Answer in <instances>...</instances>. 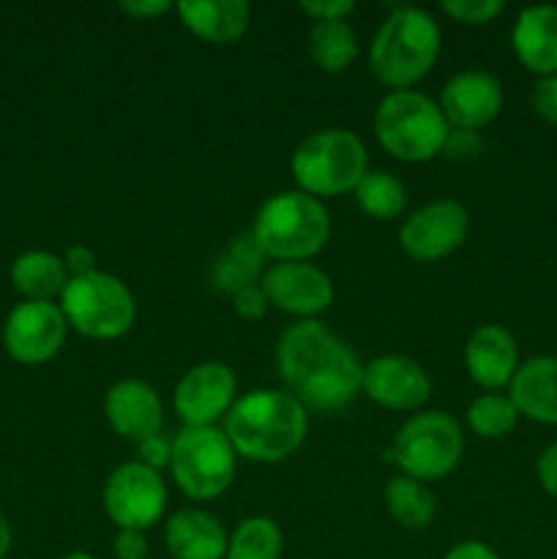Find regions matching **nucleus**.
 <instances>
[{"instance_id": "1", "label": "nucleus", "mask_w": 557, "mask_h": 559, "mask_svg": "<svg viewBox=\"0 0 557 559\" xmlns=\"http://www.w3.org/2000/svg\"><path fill=\"white\" fill-rule=\"evenodd\" d=\"M276 366L287 393L317 413H336L364 391L360 358L320 320L284 328L276 342Z\"/></svg>"}, {"instance_id": "2", "label": "nucleus", "mask_w": 557, "mask_h": 559, "mask_svg": "<svg viewBox=\"0 0 557 559\" xmlns=\"http://www.w3.org/2000/svg\"><path fill=\"white\" fill-rule=\"evenodd\" d=\"M309 413L304 404L278 388H254L235 399L224 418V435L240 459L276 464L293 456L306 440Z\"/></svg>"}, {"instance_id": "3", "label": "nucleus", "mask_w": 557, "mask_h": 559, "mask_svg": "<svg viewBox=\"0 0 557 559\" xmlns=\"http://www.w3.org/2000/svg\"><path fill=\"white\" fill-rule=\"evenodd\" d=\"M440 47V25L429 11L396 5L371 38V74L391 91H413L437 63Z\"/></svg>"}, {"instance_id": "4", "label": "nucleus", "mask_w": 557, "mask_h": 559, "mask_svg": "<svg viewBox=\"0 0 557 559\" xmlns=\"http://www.w3.org/2000/svg\"><path fill=\"white\" fill-rule=\"evenodd\" d=\"M251 233L268 260L309 262L331 238V213L306 191H278L260 205Z\"/></svg>"}, {"instance_id": "5", "label": "nucleus", "mask_w": 557, "mask_h": 559, "mask_svg": "<svg viewBox=\"0 0 557 559\" xmlns=\"http://www.w3.org/2000/svg\"><path fill=\"white\" fill-rule=\"evenodd\" d=\"M289 173L298 191L317 200L347 194L369 173V151L349 129L311 131L293 151Z\"/></svg>"}, {"instance_id": "6", "label": "nucleus", "mask_w": 557, "mask_h": 559, "mask_svg": "<svg viewBox=\"0 0 557 559\" xmlns=\"http://www.w3.org/2000/svg\"><path fill=\"white\" fill-rule=\"evenodd\" d=\"M451 126L440 104L420 91H391L375 109V136L382 151L407 164L442 153Z\"/></svg>"}, {"instance_id": "7", "label": "nucleus", "mask_w": 557, "mask_h": 559, "mask_svg": "<svg viewBox=\"0 0 557 559\" xmlns=\"http://www.w3.org/2000/svg\"><path fill=\"white\" fill-rule=\"evenodd\" d=\"M58 306L69 322V331L96 342L126 336L137 320V300L129 284L107 271L71 276Z\"/></svg>"}, {"instance_id": "8", "label": "nucleus", "mask_w": 557, "mask_h": 559, "mask_svg": "<svg viewBox=\"0 0 557 559\" xmlns=\"http://www.w3.org/2000/svg\"><path fill=\"white\" fill-rule=\"evenodd\" d=\"M169 473L191 500H216L238 475V453L218 426H183L173 437Z\"/></svg>"}, {"instance_id": "9", "label": "nucleus", "mask_w": 557, "mask_h": 559, "mask_svg": "<svg viewBox=\"0 0 557 559\" xmlns=\"http://www.w3.org/2000/svg\"><path fill=\"white\" fill-rule=\"evenodd\" d=\"M462 451L464 435L453 415L442 409H420L399 426L391 445V462L402 475L426 484L453 473Z\"/></svg>"}, {"instance_id": "10", "label": "nucleus", "mask_w": 557, "mask_h": 559, "mask_svg": "<svg viewBox=\"0 0 557 559\" xmlns=\"http://www.w3.org/2000/svg\"><path fill=\"white\" fill-rule=\"evenodd\" d=\"M104 511L118 530H151L167 513V484L142 462H126L104 480Z\"/></svg>"}, {"instance_id": "11", "label": "nucleus", "mask_w": 557, "mask_h": 559, "mask_svg": "<svg viewBox=\"0 0 557 559\" xmlns=\"http://www.w3.org/2000/svg\"><path fill=\"white\" fill-rule=\"evenodd\" d=\"M69 336V322L52 300H20L3 320V349L22 366L58 358Z\"/></svg>"}, {"instance_id": "12", "label": "nucleus", "mask_w": 557, "mask_h": 559, "mask_svg": "<svg viewBox=\"0 0 557 559\" xmlns=\"http://www.w3.org/2000/svg\"><path fill=\"white\" fill-rule=\"evenodd\" d=\"M470 213L457 200H435L410 213L399 227V246L415 262H437L467 240Z\"/></svg>"}, {"instance_id": "13", "label": "nucleus", "mask_w": 557, "mask_h": 559, "mask_svg": "<svg viewBox=\"0 0 557 559\" xmlns=\"http://www.w3.org/2000/svg\"><path fill=\"white\" fill-rule=\"evenodd\" d=\"M238 399L235 371L222 360H202L183 371L173 393V407L183 426H216Z\"/></svg>"}, {"instance_id": "14", "label": "nucleus", "mask_w": 557, "mask_h": 559, "mask_svg": "<svg viewBox=\"0 0 557 559\" xmlns=\"http://www.w3.org/2000/svg\"><path fill=\"white\" fill-rule=\"evenodd\" d=\"M260 284L271 306L298 320H317L333 304L331 276L311 262H273Z\"/></svg>"}, {"instance_id": "15", "label": "nucleus", "mask_w": 557, "mask_h": 559, "mask_svg": "<svg viewBox=\"0 0 557 559\" xmlns=\"http://www.w3.org/2000/svg\"><path fill=\"white\" fill-rule=\"evenodd\" d=\"M380 407L393 413L420 409L431 396V377L407 355H380L364 366V391Z\"/></svg>"}, {"instance_id": "16", "label": "nucleus", "mask_w": 557, "mask_h": 559, "mask_svg": "<svg viewBox=\"0 0 557 559\" xmlns=\"http://www.w3.org/2000/svg\"><path fill=\"white\" fill-rule=\"evenodd\" d=\"M502 85L489 71L467 69L442 85L440 109L451 129L478 131L489 126L502 109Z\"/></svg>"}, {"instance_id": "17", "label": "nucleus", "mask_w": 557, "mask_h": 559, "mask_svg": "<svg viewBox=\"0 0 557 559\" xmlns=\"http://www.w3.org/2000/svg\"><path fill=\"white\" fill-rule=\"evenodd\" d=\"M104 418L109 429L131 442H142L158 435L164 426V404L156 388L145 380L126 377L118 380L104 396Z\"/></svg>"}, {"instance_id": "18", "label": "nucleus", "mask_w": 557, "mask_h": 559, "mask_svg": "<svg viewBox=\"0 0 557 559\" xmlns=\"http://www.w3.org/2000/svg\"><path fill=\"white\" fill-rule=\"evenodd\" d=\"M519 344L508 328L486 322L467 336L464 344V366L475 385L484 391L497 393L500 388L511 385L519 369Z\"/></svg>"}, {"instance_id": "19", "label": "nucleus", "mask_w": 557, "mask_h": 559, "mask_svg": "<svg viewBox=\"0 0 557 559\" xmlns=\"http://www.w3.org/2000/svg\"><path fill=\"white\" fill-rule=\"evenodd\" d=\"M511 47L519 63L535 76L557 74V5L538 3L519 11Z\"/></svg>"}, {"instance_id": "20", "label": "nucleus", "mask_w": 557, "mask_h": 559, "mask_svg": "<svg viewBox=\"0 0 557 559\" xmlns=\"http://www.w3.org/2000/svg\"><path fill=\"white\" fill-rule=\"evenodd\" d=\"M227 538L222 522L200 508H180L164 522V546L173 559H224Z\"/></svg>"}, {"instance_id": "21", "label": "nucleus", "mask_w": 557, "mask_h": 559, "mask_svg": "<svg viewBox=\"0 0 557 559\" xmlns=\"http://www.w3.org/2000/svg\"><path fill=\"white\" fill-rule=\"evenodd\" d=\"M513 407L528 420L544 426H557V358L535 355L519 364L511 385H508Z\"/></svg>"}, {"instance_id": "22", "label": "nucleus", "mask_w": 557, "mask_h": 559, "mask_svg": "<svg viewBox=\"0 0 557 559\" xmlns=\"http://www.w3.org/2000/svg\"><path fill=\"white\" fill-rule=\"evenodd\" d=\"M175 11L186 31L208 44L238 41L251 22L246 0H180Z\"/></svg>"}, {"instance_id": "23", "label": "nucleus", "mask_w": 557, "mask_h": 559, "mask_svg": "<svg viewBox=\"0 0 557 559\" xmlns=\"http://www.w3.org/2000/svg\"><path fill=\"white\" fill-rule=\"evenodd\" d=\"M265 251L257 243L254 233L251 229H244V233L233 235L227 240L218 257L213 260L211 267V284L224 295H238L240 289L254 287V284L262 282L265 276Z\"/></svg>"}, {"instance_id": "24", "label": "nucleus", "mask_w": 557, "mask_h": 559, "mask_svg": "<svg viewBox=\"0 0 557 559\" xmlns=\"http://www.w3.org/2000/svg\"><path fill=\"white\" fill-rule=\"evenodd\" d=\"M9 278L22 300H52L55 304V298L63 295L71 276L63 265V257L44 249H31L14 257Z\"/></svg>"}, {"instance_id": "25", "label": "nucleus", "mask_w": 557, "mask_h": 559, "mask_svg": "<svg viewBox=\"0 0 557 559\" xmlns=\"http://www.w3.org/2000/svg\"><path fill=\"white\" fill-rule=\"evenodd\" d=\"M358 36L347 20L315 22L311 25L309 58L315 60L317 69L331 71V74L347 71L358 58Z\"/></svg>"}, {"instance_id": "26", "label": "nucleus", "mask_w": 557, "mask_h": 559, "mask_svg": "<svg viewBox=\"0 0 557 559\" xmlns=\"http://www.w3.org/2000/svg\"><path fill=\"white\" fill-rule=\"evenodd\" d=\"M386 508L402 527L424 530L435 519L437 500L424 480L399 473L386 486Z\"/></svg>"}, {"instance_id": "27", "label": "nucleus", "mask_w": 557, "mask_h": 559, "mask_svg": "<svg viewBox=\"0 0 557 559\" xmlns=\"http://www.w3.org/2000/svg\"><path fill=\"white\" fill-rule=\"evenodd\" d=\"M355 202L366 216L377 218V222H388V218H399L407 211V189L402 180L388 169H369L355 186Z\"/></svg>"}, {"instance_id": "28", "label": "nucleus", "mask_w": 557, "mask_h": 559, "mask_svg": "<svg viewBox=\"0 0 557 559\" xmlns=\"http://www.w3.org/2000/svg\"><path fill=\"white\" fill-rule=\"evenodd\" d=\"M284 535L271 516H249L229 533L224 559H282Z\"/></svg>"}, {"instance_id": "29", "label": "nucleus", "mask_w": 557, "mask_h": 559, "mask_svg": "<svg viewBox=\"0 0 557 559\" xmlns=\"http://www.w3.org/2000/svg\"><path fill=\"white\" fill-rule=\"evenodd\" d=\"M467 426L484 440H502L511 435L519 424V409L513 407L508 393H484V396L473 399L467 407Z\"/></svg>"}, {"instance_id": "30", "label": "nucleus", "mask_w": 557, "mask_h": 559, "mask_svg": "<svg viewBox=\"0 0 557 559\" xmlns=\"http://www.w3.org/2000/svg\"><path fill=\"white\" fill-rule=\"evenodd\" d=\"M502 0H446L442 11L462 25H486L502 14Z\"/></svg>"}, {"instance_id": "31", "label": "nucleus", "mask_w": 557, "mask_h": 559, "mask_svg": "<svg viewBox=\"0 0 557 559\" xmlns=\"http://www.w3.org/2000/svg\"><path fill=\"white\" fill-rule=\"evenodd\" d=\"M530 104H533L535 115L546 120L549 126H557V74L538 76L530 91Z\"/></svg>"}, {"instance_id": "32", "label": "nucleus", "mask_w": 557, "mask_h": 559, "mask_svg": "<svg viewBox=\"0 0 557 559\" xmlns=\"http://www.w3.org/2000/svg\"><path fill=\"white\" fill-rule=\"evenodd\" d=\"M137 456H140L137 462H142L145 467L162 473L164 467H169V459H173V440H169L164 431H158V435L137 442Z\"/></svg>"}, {"instance_id": "33", "label": "nucleus", "mask_w": 557, "mask_h": 559, "mask_svg": "<svg viewBox=\"0 0 557 559\" xmlns=\"http://www.w3.org/2000/svg\"><path fill=\"white\" fill-rule=\"evenodd\" d=\"M233 309L244 320H260L271 309V300H268L262 284H254V287H246L238 295H233Z\"/></svg>"}, {"instance_id": "34", "label": "nucleus", "mask_w": 557, "mask_h": 559, "mask_svg": "<svg viewBox=\"0 0 557 559\" xmlns=\"http://www.w3.org/2000/svg\"><path fill=\"white\" fill-rule=\"evenodd\" d=\"M298 9L309 14L315 22H331V20H347L353 14V0H300Z\"/></svg>"}, {"instance_id": "35", "label": "nucleus", "mask_w": 557, "mask_h": 559, "mask_svg": "<svg viewBox=\"0 0 557 559\" xmlns=\"http://www.w3.org/2000/svg\"><path fill=\"white\" fill-rule=\"evenodd\" d=\"M112 555L115 559H145L151 555V544L140 530H118L112 540Z\"/></svg>"}, {"instance_id": "36", "label": "nucleus", "mask_w": 557, "mask_h": 559, "mask_svg": "<svg viewBox=\"0 0 557 559\" xmlns=\"http://www.w3.org/2000/svg\"><path fill=\"white\" fill-rule=\"evenodd\" d=\"M481 147H484V142H481L478 131L451 129V134H448L442 153H448L451 158H473V156H478Z\"/></svg>"}, {"instance_id": "37", "label": "nucleus", "mask_w": 557, "mask_h": 559, "mask_svg": "<svg viewBox=\"0 0 557 559\" xmlns=\"http://www.w3.org/2000/svg\"><path fill=\"white\" fill-rule=\"evenodd\" d=\"M535 475H538L541 489L557 500V442L541 451L538 462H535Z\"/></svg>"}, {"instance_id": "38", "label": "nucleus", "mask_w": 557, "mask_h": 559, "mask_svg": "<svg viewBox=\"0 0 557 559\" xmlns=\"http://www.w3.org/2000/svg\"><path fill=\"white\" fill-rule=\"evenodd\" d=\"M63 265L69 271V276H85V273L98 271L96 267V254H93L91 246L85 243H71L63 251Z\"/></svg>"}, {"instance_id": "39", "label": "nucleus", "mask_w": 557, "mask_h": 559, "mask_svg": "<svg viewBox=\"0 0 557 559\" xmlns=\"http://www.w3.org/2000/svg\"><path fill=\"white\" fill-rule=\"evenodd\" d=\"M118 9L134 20H156V16L173 11L175 5L169 0H129V3H120Z\"/></svg>"}, {"instance_id": "40", "label": "nucleus", "mask_w": 557, "mask_h": 559, "mask_svg": "<svg viewBox=\"0 0 557 559\" xmlns=\"http://www.w3.org/2000/svg\"><path fill=\"white\" fill-rule=\"evenodd\" d=\"M442 559H502V557L497 555L489 544H484V540H462V544L451 546Z\"/></svg>"}, {"instance_id": "41", "label": "nucleus", "mask_w": 557, "mask_h": 559, "mask_svg": "<svg viewBox=\"0 0 557 559\" xmlns=\"http://www.w3.org/2000/svg\"><path fill=\"white\" fill-rule=\"evenodd\" d=\"M11 540H14V533H11V522L3 511H0V559L9 557Z\"/></svg>"}, {"instance_id": "42", "label": "nucleus", "mask_w": 557, "mask_h": 559, "mask_svg": "<svg viewBox=\"0 0 557 559\" xmlns=\"http://www.w3.org/2000/svg\"><path fill=\"white\" fill-rule=\"evenodd\" d=\"M60 559H98V557H93L91 551H82V549H76V551H69V555H63Z\"/></svg>"}]
</instances>
